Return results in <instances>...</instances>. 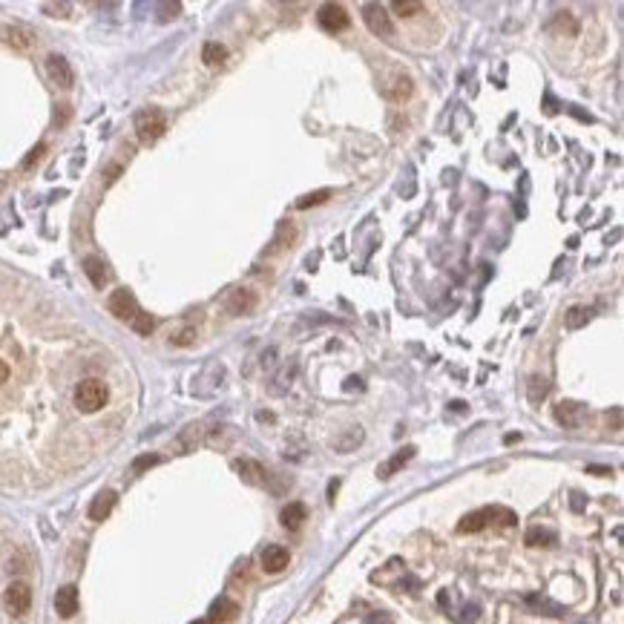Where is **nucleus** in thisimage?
I'll return each instance as SVG.
<instances>
[{"label": "nucleus", "mask_w": 624, "mask_h": 624, "mask_svg": "<svg viewBox=\"0 0 624 624\" xmlns=\"http://www.w3.org/2000/svg\"><path fill=\"white\" fill-rule=\"evenodd\" d=\"M110 400V388L101 383V380H81L78 388H75V406L83 412V415H93V412H101Z\"/></svg>", "instance_id": "f257e3e1"}, {"label": "nucleus", "mask_w": 624, "mask_h": 624, "mask_svg": "<svg viewBox=\"0 0 624 624\" xmlns=\"http://www.w3.org/2000/svg\"><path fill=\"white\" fill-rule=\"evenodd\" d=\"M492 521H501L504 526H515V512H509V509H504V507H486V509H478V512H472V515H466V518H461V524H458V532L461 535H469V532H480L483 526H489Z\"/></svg>", "instance_id": "f03ea898"}, {"label": "nucleus", "mask_w": 624, "mask_h": 624, "mask_svg": "<svg viewBox=\"0 0 624 624\" xmlns=\"http://www.w3.org/2000/svg\"><path fill=\"white\" fill-rule=\"evenodd\" d=\"M167 129V118L158 107H147L136 115V136L141 144H156Z\"/></svg>", "instance_id": "7ed1b4c3"}, {"label": "nucleus", "mask_w": 624, "mask_h": 624, "mask_svg": "<svg viewBox=\"0 0 624 624\" xmlns=\"http://www.w3.org/2000/svg\"><path fill=\"white\" fill-rule=\"evenodd\" d=\"M380 93H383L391 104H403V101L412 98L415 83H412V78H409L403 69H391L388 75L380 78Z\"/></svg>", "instance_id": "20e7f679"}, {"label": "nucleus", "mask_w": 624, "mask_h": 624, "mask_svg": "<svg viewBox=\"0 0 624 624\" xmlns=\"http://www.w3.org/2000/svg\"><path fill=\"white\" fill-rule=\"evenodd\" d=\"M363 21L371 35L377 37H394V21L383 4H363Z\"/></svg>", "instance_id": "39448f33"}, {"label": "nucleus", "mask_w": 624, "mask_h": 624, "mask_svg": "<svg viewBox=\"0 0 624 624\" xmlns=\"http://www.w3.org/2000/svg\"><path fill=\"white\" fill-rule=\"evenodd\" d=\"M107 308H110L112 317H118V320H124V323H132V317L139 314V302H136V296H132V291H127V288L112 291Z\"/></svg>", "instance_id": "423d86ee"}, {"label": "nucleus", "mask_w": 624, "mask_h": 624, "mask_svg": "<svg viewBox=\"0 0 624 624\" xmlns=\"http://www.w3.org/2000/svg\"><path fill=\"white\" fill-rule=\"evenodd\" d=\"M4 604L12 616H26L32 607V590L26 582H12L9 590L4 593Z\"/></svg>", "instance_id": "0eeeda50"}, {"label": "nucleus", "mask_w": 624, "mask_h": 624, "mask_svg": "<svg viewBox=\"0 0 624 624\" xmlns=\"http://www.w3.org/2000/svg\"><path fill=\"white\" fill-rule=\"evenodd\" d=\"M317 21H320V26H323L325 32H342V29H348V23H351L348 12H345L340 4H325V6L320 9Z\"/></svg>", "instance_id": "6e6552de"}, {"label": "nucleus", "mask_w": 624, "mask_h": 624, "mask_svg": "<svg viewBox=\"0 0 624 624\" xmlns=\"http://www.w3.org/2000/svg\"><path fill=\"white\" fill-rule=\"evenodd\" d=\"M47 72H50L52 83H58L61 89H69L75 83V72H72V67L64 55H50L47 58Z\"/></svg>", "instance_id": "1a4fd4ad"}, {"label": "nucleus", "mask_w": 624, "mask_h": 624, "mask_svg": "<svg viewBox=\"0 0 624 624\" xmlns=\"http://www.w3.org/2000/svg\"><path fill=\"white\" fill-rule=\"evenodd\" d=\"M288 561H291V555H288V550L279 547V544H271V547L262 550V570H265V572H282V570L288 567Z\"/></svg>", "instance_id": "9d476101"}, {"label": "nucleus", "mask_w": 624, "mask_h": 624, "mask_svg": "<svg viewBox=\"0 0 624 624\" xmlns=\"http://www.w3.org/2000/svg\"><path fill=\"white\" fill-rule=\"evenodd\" d=\"M555 420H558L561 426H567V429L582 426V420H584V406H582V403H572V400H564V403L555 406Z\"/></svg>", "instance_id": "9b49d317"}, {"label": "nucleus", "mask_w": 624, "mask_h": 624, "mask_svg": "<svg viewBox=\"0 0 624 624\" xmlns=\"http://www.w3.org/2000/svg\"><path fill=\"white\" fill-rule=\"evenodd\" d=\"M253 308H256V294H253V291H248V288H236V291H231V296H228V311H231L233 317L250 314Z\"/></svg>", "instance_id": "f8f14e48"}, {"label": "nucleus", "mask_w": 624, "mask_h": 624, "mask_svg": "<svg viewBox=\"0 0 624 624\" xmlns=\"http://www.w3.org/2000/svg\"><path fill=\"white\" fill-rule=\"evenodd\" d=\"M55 610L61 618H72L78 613V590L72 584H67L55 593Z\"/></svg>", "instance_id": "ddd939ff"}, {"label": "nucleus", "mask_w": 624, "mask_h": 624, "mask_svg": "<svg viewBox=\"0 0 624 624\" xmlns=\"http://www.w3.org/2000/svg\"><path fill=\"white\" fill-rule=\"evenodd\" d=\"M115 501H118V495L112 492V489H104V492H98L96 501L89 504V518H93V521H104V518H110Z\"/></svg>", "instance_id": "4468645a"}, {"label": "nucleus", "mask_w": 624, "mask_h": 624, "mask_svg": "<svg viewBox=\"0 0 624 624\" xmlns=\"http://www.w3.org/2000/svg\"><path fill=\"white\" fill-rule=\"evenodd\" d=\"M415 452H417L415 446H406V449H400L397 455H391V458H388V461H386V463L377 469V475H380L383 480H386V478H391V475H397L400 469H403V466H406V463L415 458Z\"/></svg>", "instance_id": "2eb2a0df"}, {"label": "nucleus", "mask_w": 624, "mask_h": 624, "mask_svg": "<svg viewBox=\"0 0 624 624\" xmlns=\"http://www.w3.org/2000/svg\"><path fill=\"white\" fill-rule=\"evenodd\" d=\"M83 274L89 277V282H93L96 288H104V285H107V279H110V274H107V265H104L98 256H86V259H83Z\"/></svg>", "instance_id": "dca6fc26"}, {"label": "nucleus", "mask_w": 624, "mask_h": 624, "mask_svg": "<svg viewBox=\"0 0 624 624\" xmlns=\"http://www.w3.org/2000/svg\"><path fill=\"white\" fill-rule=\"evenodd\" d=\"M0 37H4L12 50H21V52L32 47V32L23 29V26H6L4 32H0Z\"/></svg>", "instance_id": "f3484780"}, {"label": "nucleus", "mask_w": 624, "mask_h": 624, "mask_svg": "<svg viewBox=\"0 0 624 624\" xmlns=\"http://www.w3.org/2000/svg\"><path fill=\"white\" fill-rule=\"evenodd\" d=\"M305 515H308L305 504H288L279 518H282V526H285V529H299V526L305 524Z\"/></svg>", "instance_id": "a211bd4d"}, {"label": "nucleus", "mask_w": 624, "mask_h": 624, "mask_svg": "<svg viewBox=\"0 0 624 624\" xmlns=\"http://www.w3.org/2000/svg\"><path fill=\"white\" fill-rule=\"evenodd\" d=\"M236 613H239L236 601H231V599H219V601H213V607H210V621H231Z\"/></svg>", "instance_id": "6ab92c4d"}, {"label": "nucleus", "mask_w": 624, "mask_h": 624, "mask_svg": "<svg viewBox=\"0 0 624 624\" xmlns=\"http://www.w3.org/2000/svg\"><path fill=\"white\" fill-rule=\"evenodd\" d=\"M524 541H526V547H550V544H555V532L544 529V526H532Z\"/></svg>", "instance_id": "aec40b11"}, {"label": "nucleus", "mask_w": 624, "mask_h": 624, "mask_svg": "<svg viewBox=\"0 0 624 624\" xmlns=\"http://www.w3.org/2000/svg\"><path fill=\"white\" fill-rule=\"evenodd\" d=\"M564 323H567V328H584L587 323H590V308H584V305H572L570 311H567V317H564Z\"/></svg>", "instance_id": "412c9836"}, {"label": "nucleus", "mask_w": 624, "mask_h": 624, "mask_svg": "<svg viewBox=\"0 0 624 624\" xmlns=\"http://www.w3.org/2000/svg\"><path fill=\"white\" fill-rule=\"evenodd\" d=\"M202 61H204L207 67H219V64H225V61H228V50L221 47V43H204Z\"/></svg>", "instance_id": "4be33fe9"}, {"label": "nucleus", "mask_w": 624, "mask_h": 624, "mask_svg": "<svg viewBox=\"0 0 624 624\" xmlns=\"http://www.w3.org/2000/svg\"><path fill=\"white\" fill-rule=\"evenodd\" d=\"M236 469L242 472V478L248 480V483H265V478H267V472L259 466V463H253V461H242V463H236Z\"/></svg>", "instance_id": "5701e85b"}, {"label": "nucleus", "mask_w": 624, "mask_h": 624, "mask_svg": "<svg viewBox=\"0 0 624 624\" xmlns=\"http://www.w3.org/2000/svg\"><path fill=\"white\" fill-rule=\"evenodd\" d=\"M334 193L328 190V187H323V190H314V193H305L302 199H296V210H308V207H317V204H323V202H328Z\"/></svg>", "instance_id": "b1692460"}, {"label": "nucleus", "mask_w": 624, "mask_h": 624, "mask_svg": "<svg viewBox=\"0 0 624 624\" xmlns=\"http://www.w3.org/2000/svg\"><path fill=\"white\" fill-rule=\"evenodd\" d=\"M391 9H394L397 15H403V18H415V15H420L426 6L420 4V0H394Z\"/></svg>", "instance_id": "393cba45"}, {"label": "nucleus", "mask_w": 624, "mask_h": 624, "mask_svg": "<svg viewBox=\"0 0 624 624\" xmlns=\"http://www.w3.org/2000/svg\"><path fill=\"white\" fill-rule=\"evenodd\" d=\"M132 328H136L141 337H147V334H153V328H156V320L150 317V314H144V311H139L136 317H132Z\"/></svg>", "instance_id": "a878e982"}, {"label": "nucleus", "mask_w": 624, "mask_h": 624, "mask_svg": "<svg viewBox=\"0 0 624 624\" xmlns=\"http://www.w3.org/2000/svg\"><path fill=\"white\" fill-rule=\"evenodd\" d=\"M40 9L47 15H52V18H69L72 15V4H43Z\"/></svg>", "instance_id": "bb28decb"}, {"label": "nucleus", "mask_w": 624, "mask_h": 624, "mask_svg": "<svg viewBox=\"0 0 624 624\" xmlns=\"http://www.w3.org/2000/svg\"><path fill=\"white\" fill-rule=\"evenodd\" d=\"M544 394H547V383L538 380V377H532V380H529V400H532V403H538Z\"/></svg>", "instance_id": "cd10ccee"}, {"label": "nucleus", "mask_w": 624, "mask_h": 624, "mask_svg": "<svg viewBox=\"0 0 624 624\" xmlns=\"http://www.w3.org/2000/svg\"><path fill=\"white\" fill-rule=\"evenodd\" d=\"M196 342V328H182L173 337V345H193Z\"/></svg>", "instance_id": "c85d7f7f"}, {"label": "nucleus", "mask_w": 624, "mask_h": 624, "mask_svg": "<svg viewBox=\"0 0 624 624\" xmlns=\"http://www.w3.org/2000/svg\"><path fill=\"white\" fill-rule=\"evenodd\" d=\"M178 12H182V4H161L158 6V21H173Z\"/></svg>", "instance_id": "c756f323"}, {"label": "nucleus", "mask_w": 624, "mask_h": 624, "mask_svg": "<svg viewBox=\"0 0 624 624\" xmlns=\"http://www.w3.org/2000/svg\"><path fill=\"white\" fill-rule=\"evenodd\" d=\"M43 153H47V144H37V147H32V150H29V156L23 158V170L35 167V164L40 161V156H43Z\"/></svg>", "instance_id": "7c9ffc66"}, {"label": "nucleus", "mask_w": 624, "mask_h": 624, "mask_svg": "<svg viewBox=\"0 0 624 624\" xmlns=\"http://www.w3.org/2000/svg\"><path fill=\"white\" fill-rule=\"evenodd\" d=\"M156 463H158V455H144V458H139L136 463H132V469L144 472V469H150V466H156Z\"/></svg>", "instance_id": "2f4dec72"}, {"label": "nucleus", "mask_w": 624, "mask_h": 624, "mask_svg": "<svg viewBox=\"0 0 624 624\" xmlns=\"http://www.w3.org/2000/svg\"><path fill=\"white\" fill-rule=\"evenodd\" d=\"M118 173H121V167H118V164H112V167L107 170V185H112V182H115Z\"/></svg>", "instance_id": "473e14b6"}, {"label": "nucleus", "mask_w": 624, "mask_h": 624, "mask_svg": "<svg viewBox=\"0 0 624 624\" xmlns=\"http://www.w3.org/2000/svg\"><path fill=\"white\" fill-rule=\"evenodd\" d=\"M6 380H9V366H6L4 360H0V386H4Z\"/></svg>", "instance_id": "72a5a7b5"}, {"label": "nucleus", "mask_w": 624, "mask_h": 624, "mask_svg": "<svg viewBox=\"0 0 624 624\" xmlns=\"http://www.w3.org/2000/svg\"><path fill=\"white\" fill-rule=\"evenodd\" d=\"M366 624H391V621H388V616H371Z\"/></svg>", "instance_id": "f704fd0d"}, {"label": "nucleus", "mask_w": 624, "mask_h": 624, "mask_svg": "<svg viewBox=\"0 0 624 624\" xmlns=\"http://www.w3.org/2000/svg\"><path fill=\"white\" fill-rule=\"evenodd\" d=\"M193 624H213V621H210V618H196Z\"/></svg>", "instance_id": "c9c22d12"}, {"label": "nucleus", "mask_w": 624, "mask_h": 624, "mask_svg": "<svg viewBox=\"0 0 624 624\" xmlns=\"http://www.w3.org/2000/svg\"><path fill=\"white\" fill-rule=\"evenodd\" d=\"M4 187H6V182H4V178H0V190H4Z\"/></svg>", "instance_id": "e433bc0d"}]
</instances>
